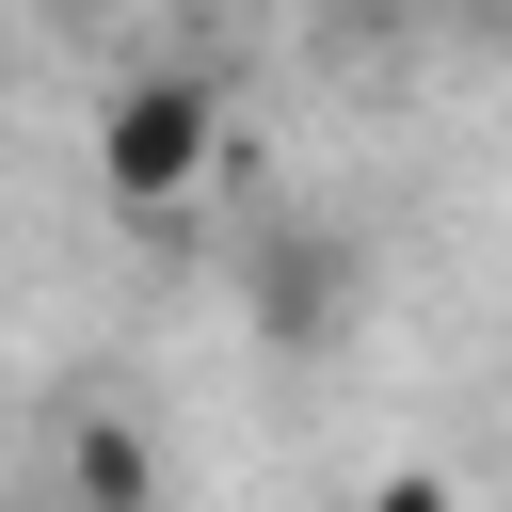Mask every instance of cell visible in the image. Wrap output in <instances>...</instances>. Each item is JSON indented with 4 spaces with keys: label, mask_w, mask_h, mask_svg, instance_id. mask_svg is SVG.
I'll list each match as a JSON object with an SVG mask.
<instances>
[{
    "label": "cell",
    "mask_w": 512,
    "mask_h": 512,
    "mask_svg": "<svg viewBox=\"0 0 512 512\" xmlns=\"http://www.w3.org/2000/svg\"><path fill=\"white\" fill-rule=\"evenodd\" d=\"M64 512H160V448L128 416H80L64 432Z\"/></svg>",
    "instance_id": "2"
},
{
    "label": "cell",
    "mask_w": 512,
    "mask_h": 512,
    "mask_svg": "<svg viewBox=\"0 0 512 512\" xmlns=\"http://www.w3.org/2000/svg\"><path fill=\"white\" fill-rule=\"evenodd\" d=\"M336 320V272L320 256H272V336H320Z\"/></svg>",
    "instance_id": "3"
},
{
    "label": "cell",
    "mask_w": 512,
    "mask_h": 512,
    "mask_svg": "<svg viewBox=\"0 0 512 512\" xmlns=\"http://www.w3.org/2000/svg\"><path fill=\"white\" fill-rule=\"evenodd\" d=\"M208 160H224L208 80H112V112H96V176H112V208H192Z\"/></svg>",
    "instance_id": "1"
},
{
    "label": "cell",
    "mask_w": 512,
    "mask_h": 512,
    "mask_svg": "<svg viewBox=\"0 0 512 512\" xmlns=\"http://www.w3.org/2000/svg\"><path fill=\"white\" fill-rule=\"evenodd\" d=\"M368 512H464V496H448L432 464H400V480H368Z\"/></svg>",
    "instance_id": "4"
}]
</instances>
